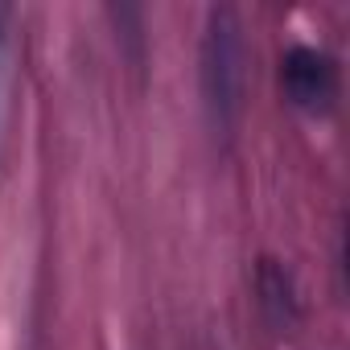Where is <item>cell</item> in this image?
Segmentation results:
<instances>
[{
	"label": "cell",
	"instance_id": "1",
	"mask_svg": "<svg viewBox=\"0 0 350 350\" xmlns=\"http://www.w3.org/2000/svg\"><path fill=\"white\" fill-rule=\"evenodd\" d=\"M202 79H206V99H211L219 124H231L235 95H239V29H235L231 9L211 13L206 50H202Z\"/></svg>",
	"mask_w": 350,
	"mask_h": 350
},
{
	"label": "cell",
	"instance_id": "2",
	"mask_svg": "<svg viewBox=\"0 0 350 350\" xmlns=\"http://www.w3.org/2000/svg\"><path fill=\"white\" fill-rule=\"evenodd\" d=\"M284 95L301 107V111H329L338 99V66L329 54L313 50V46H293L284 54Z\"/></svg>",
	"mask_w": 350,
	"mask_h": 350
},
{
	"label": "cell",
	"instance_id": "3",
	"mask_svg": "<svg viewBox=\"0 0 350 350\" xmlns=\"http://www.w3.org/2000/svg\"><path fill=\"white\" fill-rule=\"evenodd\" d=\"M260 293H264V309L272 313V321L288 325L297 317V293H293V280L284 268H276V260H264L260 268Z\"/></svg>",
	"mask_w": 350,
	"mask_h": 350
}]
</instances>
